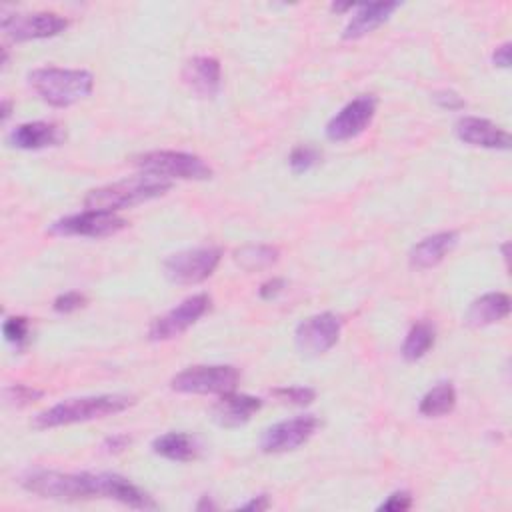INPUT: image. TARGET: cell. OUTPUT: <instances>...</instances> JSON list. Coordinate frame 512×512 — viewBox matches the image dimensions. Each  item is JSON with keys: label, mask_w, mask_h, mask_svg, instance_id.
Returning a JSON list of instances; mask_svg holds the SVG:
<instances>
[{"label": "cell", "mask_w": 512, "mask_h": 512, "mask_svg": "<svg viewBox=\"0 0 512 512\" xmlns=\"http://www.w3.org/2000/svg\"><path fill=\"white\" fill-rule=\"evenodd\" d=\"M170 188H172L170 180L148 174V172H140V174L122 178L118 182H110L106 186L90 190L84 198V206L90 210L116 212L122 208H130V206L154 200L166 194Z\"/></svg>", "instance_id": "1"}, {"label": "cell", "mask_w": 512, "mask_h": 512, "mask_svg": "<svg viewBox=\"0 0 512 512\" xmlns=\"http://www.w3.org/2000/svg\"><path fill=\"white\" fill-rule=\"evenodd\" d=\"M134 404V398L128 394H98L62 400L34 416L36 428H56L78 422H88L104 416L118 414Z\"/></svg>", "instance_id": "2"}, {"label": "cell", "mask_w": 512, "mask_h": 512, "mask_svg": "<svg viewBox=\"0 0 512 512\" xmlns=\"http://www.w3.org/2000/svg\"><path fill=\"white\" fill-rule=\"evenodd\" d=\"M28 82L34 92L54 108H68L86 96L94 88V76L88 70L44 66L28 74Z\"/></svg>", "instance_id": "3"}, {"label": "cell", "mask_w": 512, "mask_h": 512, "mask_svg": "<svg viewBox=\"0 0 512 512\" xmlns=\"http://www.w3.org/2000/svg\"><path fill=\"white\" fill-rule=\"evenodd\" d=\"M22 488L52 500H88L100 498L98 474L92 472H58L30 470L20 480Z\"/></svg>", "instance_id": "4"}, {"label": "cell", "mask_w": 512, "mask_h": 512, "mask_svg": "<svg viewBox=\"0 0 512 512\" xmlns=\"http://www.w3.org/2000/svg\"><path fill=\"white\" fill-rule=\"evenodd\" d=\"M134 164L148 174L166 180H208L212 168L196 154L176 150H154L134 158Z\"/></svg>", "instance_id": "5"}, {"label": "cell", "mask_w": 512, "mask_h": 512, "mask_svg": "<svg viewBox=\"0 0 512 512\" xmlns=\"http://www.w3.org/2000/svg\"><path fill=\"white\" fill-rule=\"evenodd\" d=\"M222 250L216 246H200V248H190V250H180L170 254L162 268L164 276L180 286H190V284H200L206 278L212 276L216 266L220 264Z\"/></svg>", "instance_id": "6"}, {"label": "cell", "mask_w": 512, "mask_h": 512, "mask_svg": "<svg viewBox=\"0 0 512 512\" xmlns=\"http://www.w3.org/2000/svg\"><path fill=\"white\" fill-rule=\"evenodd\" d=\"M238 370L230 364H200L178 372L170 388L182 394H226L238 384Z\"/></svg>", "instance_id": "7"}, {"label": "cell", "mask_w": 512, "mask_h": 512, "mask_svg": "<svg viewBox=\"0 0 512 512\" xmlns=\"http://www.w3.org/2000/svg\"><path fill=\"white\" fill-rule=\"evenodd\" d=\"M126 220L116 212L90 210L58 218L50 224V234L56 236H84V238H106L126 228Z\"/></svg>", "instance_id": "8"}, {"label": "cell", "mask_w": 512, "mask_h": 512, "mask_svg": "<svg viewBox=\"0 0 512 512\" xmlns=\"http://www.w3.org/2000/svg\"><path fill=\"white\" fill-rule=\"evenodd\" d=\"M210 308V296L206 292L184 298L178 306L168 310L166 314L152 320L148 328V338L154 342L172 340L186 332L194 322H198Z\"/></svg>", "instance_id": "9"}, {"label": "cell", "mask_w": 512, "mask_h": 512, "mask_svg": "<svg viewBox=\"0 0 512 512\" xmlns=\"http://www.w3.org/2000/svg\"><path fill=\"white\" fill-rule=\"evenodd\" d=\"M342 320L332 312L314 314L296 326L294 342L300 354L320 356L328 352L340 338Z\"/></svg>", "instance_id": "10"}, {"label": "cell", "mask_w": 512, "mask_h": 512, "mask_svg": "<svg viewBox=\"0 0 512 512\" xmlns=\"http://www.w3.org/2000/svg\"><path fill=\"white\" fill-rule=\"evenodd\" d=\"M2 32L14 42L52 38L68 28V20L56 12H28V14H4Z\"/></svg>", "instance_id": "11"}, {"label": "cell", "mask_w": 512, "mask_h": 512, "mask_svg": "<svg viewBox=\"0 0 512 512\" xmlns=\"http://www.w3.org/2000/svg\"><path fill=\"white\" fill-rule=\"evenodd\" d=\"M376 98L372 94H362L348 104H344L326 124V138L332 142H346L362 134L374 114H376Z\"/></svg>", "instance_id": "12"}, {"label": "cell", "mask_w": 512, "mask_h": 512, "mask_svg": "<svg viewBox=\"0 0 512 512\" xmlns=\"http://www.w3.org/2000/svg\"><path fill=\"white\" fill-rule=\"evenodd\" d=\"M318 426H320V422L312 414L294 416V418L276 422L264 430V434L260 438V448L268 454L296 450L314 436Z\"/></svg>", "instance_id": "13"}, {"label": "cell", "mask_w": 512, "mask_h": 512, "mask_svg": "<svg viewBox=\"0 0 512 512\" xmlns=\"http://www.w3.org/2000/svg\"><path fill=\"white\" fill-rule=\"evenodd\" d=\"M454 132L464 144H470V146L490 148V150H508L510 148V134L486 118L462 116L454 124Z\"/></svg>", "instance_id": "14"}, {"label": "cell", "mask_w": 512, "mask_h": 512, "mask_svg": "<svg viewBox=\"0 0 512 512\" xmlns=\"http://www.w3.org/2000/svg\"><path fill=\"white\" fill-rule=\"evenodd\" d=\"M184 84L200 98H214L222 84L220 62L212 56H194L184 64Z\"/></svg>", "instance_id": "15"}, {"label": "cell", "mask_w": 512, "mask_h": 512, "mask_svg": "<svg viewBox=\"0 0 512 512\" xmlns=\"http://www.w3.org/2000/svg\"><path fill=\"white\" fill-rule=\"evenodd\" d=\"M262 406V400L250 394L226 392L220 394L216 404L212 406V418L216 424L224 428H238L246 424Z\"/></svg>", "instance_id": "16"}, {"label": "cell", "mask_w": 512, "mask_h": 512, "mask_svg": "<svg viewBox=\"0 0 512 512\" xmlns=\"http://www.w3.org/2000/svg\"><path fill=\"white\" fill-rule=\"evenodd\" d=\"M98 484H100V498H110L120 504H126L130 508H156L154 498L144 492L140 486L132 484L128 478L114 474V472H98Z\"/></svg>", "instance_id": "17"}, {"label": "cell", "mask_w": 512, "mask_h": 512, "mask_svg": "<svg viewBox=\"0 0 512 512\" xmlns=\"http://www.w3.org/2000/svg\"><path fill=\"white\" fill-rule=\"evenodd\" d=\"M458 244V232L446 230V232H436L432 236L422 238L418 244L412 246L408 260L412 268L426 270L438 266Z\"/></svg>", "instance_id": "18"}, {"label": "cell", "mask_w": 512, "mask_h": 512, "mask_svg": "<svg viewBox=\"0 0 512 512\" xmlns=\"http://www.w3.org/2000/svg\"><path fill=\"white\" fill-rule=\"evenodd\" d=\"M6 140L12 148L40 150V148L60 144L62 142V130L52 122L34 120V122H24V124H18L16 128H12Z\"/></svg>", "instance_id": "19"}, {"label": "cell", "mask_w": 512, "mask_h": 512, "mask_svg": "<svg viewBox=\"0 0 512 512\" xmlns=\"http://www.w3.org/2000/svg\"><path fill=\"white\" fill-rule=\"evenodd\" d=\"M398 2H368V4H356L354 12L342 32L346 40H358L372 30H376L380 24H384L390 14L398 8Z\"/></svg>", "instance_id": "20"}, {"label": "cell", "mask_w": 512, "mask_h": 512, "mask_svg": "<svg viewBox=\"0 0 512 512\" xmlns=\"http://www.w3.org/2000/svg\"><path fill=\"white\" fill-rule=\"evenodd\" d=\"M508 314H510L508 294L488 292L470 304V308L466 310L464 322L472 328H482V326H490L494 322L508 318Z\"/></svg>", "instance_id": "21"}, {"label": "cell", "mask_w": 512, "mask_h": 512, "mask_svg": "<svg viewBox=\"0 0 512 512\" xmlns=\"http://www.w3.org/2000/svg\"><path fill=\"white\" fill-rule=\"evenodd\" d=\"M154 454L174 460V462H190L200 456V442L186 432H166L152 442Z\"/></svg>", "instance_id": "22"}, {"label": "cell", "mask_w": 512, "mask_h": 512, "mask_svg": "<svg viewBox=\"0 0 512 512\" xmlns=\"http://www.w3.org/2000/svg\"><path fill=\"white\" fill-rule=\"evenodd\" d=\"M456 406V390L450 382H440L432 386L420 400L418 412L426 418H438L452 412Z\"/></svg>", "instance_id": "23"}, {"label": "cell", "mask_w": 512, "mask_h": 512, "mask_svg": "<svg viewBox=\"0 0 512 512\" xmlns=\"http://www.w3.org/2000/svg\"><path fill=\"white\" fill-rule=\"evenodd\" d=\"M434 336H436V332H434L432 324H428V322L412 324V328L408 330V334L402 342V348H400L402 358L408 362H416L422 356H426L428 350L434 346Z\"/></svg>", "instance_id": "24"}, {"label": "cell", "mask_w": 512, "mask_h": 512, "mask_svg": "<svg viewBox=\"0 0 512 512\" xmlns=\"http://www.w3.org/2000/svg\"><path fill=\"white\" fill-rule=\"evenodd\" d=\"M278 248L268 246V244H250L242 246L240 250L234 252V260L240 268L254 272V270H264L272 266L278 260Z\"/></svg>", "instance_id": "25"}, {"label": "cell", "mask_w": 512, "mask_h": 512, "mask_svg": "<svg viewBox=\"0 0 512 512\" xmlns=\"http://www.w3.org/2000/svg\"><path fill=\"white\" fill-rule=\"evenodd\" d=\"M320 158H322V152L316 146L300 144L290 152L288 164L294 174H302V172H308L310 168H314L320 162Z\"/></svg>", "instance_id": "26"}, {"label": "cell", "mask_w": 512, "mask_h": 512, "mask_svg": "<svg viewBox=\"0 0 512 512\" xmlns=\"http://www.w3.org/2000/svg\"><path fill=\"white\" fill-rule=\"evenodd\" d=\"M272 394L280 402L292 404V406H308L316 400V390L310 386H284V388L272 390Z\"/></svg>", "instance_id": "27"}, {"label": "cell", "mask_w": 512, "mask_h": 512, "mask_svg": "<svg viewBox=\"0 0 512 512\" xmlns=\"http://www.w3.org/2000/svg\"><path fill=\"white\" fill-rule=\"evenodd\" d=\"M2 332L4 338L14 344V346H22L28 340V332H30V322L26 316H10L4 320L2 324Z\"/></svg>", "instance_id": "28"}, {"label": "cell", "mask_w": 512, "mask_h": 512, "mask_svg": "<svg viewBox=\"0 0 512 512\" xmlns=\"http://www.w3.org/2000/svg\"><path fill=\"white\" fill-rule=\"evenodd\" d=\"M38 398H42V390L30 388L26 384H10L4 388V400L12 406H26Z\"/></svg>", "instance_id": "29"}, {"label": "cell", "mask_w": 512, "mask_h": 512, "mask_svg": "<svg viewBox=\"0 0 512 512\" xmlns=\"http://www.w3.org/2000/svg\"><path fill=\"white\" fill-rule=\"evenodd\" d=\"M86 304V296L76 292V290H70V292H64L60 294L56 300H54V310L60 312V314H70V312H76L80 310L82 306Z\"/></svg>", "instance_id": "30"}, {"label": "cell", "mask_w": 512, "mask_h": 512, "mask_svg": "<svg viewBox=\"0 0 512 512\" xmlns=\"http://www.w3.org/2000/svg\"><path fill=\"white\" fill-rule=\"evenodd\" d=\"M412 506V496H410V492H406V490H396V492H392L380 506H378V510H386V512H404V510H408Z\"/></svg>", "instance_id": "31"}, {"label": "cell", "mask_w": 512, "mask_h": 512, "mask_svg": "<svg viewBox=\"0 0 512 512\" xmlns=\"http://www.w3.org/2000/svg\"><path fill=\"white\" fill-rule=\"evenodd\" d=\"M432 98H434V102H436L440 108H444V110H462L464 104H466L464 98H462L458 92L448 90V88L436 90V92L432 94Z\"/></svg>", "instance_id": "32"}, {"label": "cell", "mask_w": 512, "mask_h": 512, "mask_svg": "<svg viewBox=\"0 0 512 512\" xmlns=\"http://www.w3.org/2000/svg\"><path fill=\"white\" fill-rule=\"evenodd\" d=\"M284 290H286V280H284V278H270V280H266V282L260 286L258 294H260L262 300H274V298H278Z\"/></svg>", "instance_id": "33"}, {"label": "cell", "mask_w": 512, "mask_h": 512, "mask_svg": "<svg viewBox=\"0 0 512 512\" xmlns=\"http://www.w3.org/2000/svg\"><path fill=\"white\" fill-rule=\"evenodd\" d=\"M130 442H132L130 436H126V434H114V436H108V438L104 440L102 448H104L106 452H110V454H118V452H122L124 448H128Z\"/></svg>", "instance_id": "34"}, {"label": "cell", "mask_w": 512, "mask_h": 512, "mask_svg": "<svg viewBox=\"0 0 512 512\" xmlns=\"http://www.w3.org/2000/svg\"><path fill=\"white\" fill-rule=\"evenodd\" d=\"M492 62L500 68H508L510 66V42H504L500 44L494 54H492Z\"/></svg>", "instance_id": "35"}, {"label": "cell", "mask_w": 512, "mask_h": 512, "mask_svg": "<svg viewBox=\"0 0 512 512\" xmlns=\"http://www.w3.org/2000/svg\"><path fill=\"white\" fill-rule=\"evenodd\" d=\"M238 508H240V510H256V512H262V510L270 508V500H268V496H266V494H258V496L250 498L248 502L240 504Z\"/></svg>", "instance_id": "36"}, {"label": "cell", "mask_w": 512, "mask_h": 512, "mask_svg": "<svg viewBox=\"0 0 512 512\" xmlns=\"http://www.w3.org/2000/svg\"><path fill=\"white\" fill-rule=\"evenodd\" d=\"M12 100H2V104H0V118H2V122H6L8 118H10V114H12Z\"/></svg>", "instance_id": "37"}, {"label": "cell", "mask_w": 512, "mask_h": 512, "mask_svg": "<svg viewBox=\"0 0 512 512\" xmlns=\"http://www.w3.org/2000/svg\"><path fill=\"white\" fill-rule=\"evenodd\" d=\"M196 510H216V504L210 500V496H202V500L196 504Z\"/></svg>", "instance_id": "38"}]
</instances>
